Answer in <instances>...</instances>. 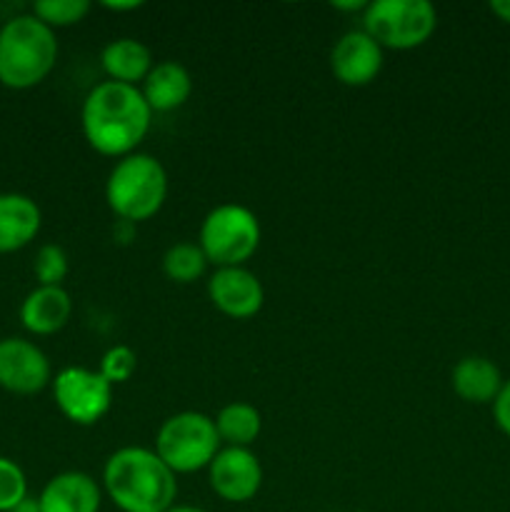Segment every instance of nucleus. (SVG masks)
Here are the masks:
<instances>
[{
  "instance_id": "3",
  "label": "nucleus",
  "mask_w": 510,
  "mask_h": 512,
  "mask_svg": "<svg viewBox=\"0 0 510 512\" xmlns=\"http://www.w3.org/2000/svg\"><path fill=\"white\" fill-rule=\"evenodd\" d=\"M58 60L53 28L35 15H15L0 28V83L28 90L43 83Z\"/></svg>"
},
{
  "instance_id": "9",
  "label": "nucleus",
  "mask_w": 510,
  "mask_h": 512,
  "mask_svg": "<svg viewBox=\"0 0 510 512\" xmlns=\"http://www.w3.org/2000/svg\"><path fill=\"white\" fill-rule=\"evenodd\" d=\"M208 480L225 503H248L263 485V468L248 448H225L208 465Z\"/></svg>"
},
{
  "instance_id": "20",
  "label": "nucleus",
  "mask_w": 510,
  "mask_h": 512,
  "mask_svg": "<svg viewBox=\"0 0 510 512\" xmlns=\"http://www.w3.org/2000/svg\"><path fill=\"white\" fill-rule=\"evenodd\" d=\"M205 268H208V258L195 243H175L163 255V273L173 283H195L198 278H203Z\"/></svg>"
},
{
  "instance_id": "27",
  "label": "nucleus",
  "mask_w": 510,
  "mask_h": 512,
  "mask_svg": "<svg viewBox=\"0 0 510 512\" xmlns=\"http://www.w3.org/2000/svg\"><path fill=\"white\" fill-rule=\"evenodd\" d=\"M490 10H493L503 23L510 25V0H493V3H490Z\"/></svg>"
},
{
  "instance_id": "19",
  "label": "nucleus",
  "mask_w": 510,
  "mask_h": 512,
  "mask_svg": "<svg viewBox=\"0 0 510 512\" xmlns=\"http://www.w3.org/2000/svg\"><path fill=\"white\" fill-rule=\"evenodd\" d=\"M215 430L220 443H228V448H250L263 430V418L255 405L230 403L215 418Z\"/></svg>"
},
{
  "instance_id": "22",
  "label": "nucleus",
  "mask_w": 510,
  "mask_h": 512,
  "mask_svg": "<svg viewBox=\"0 0 510 512\" xmlns=\"http://www.w3.org/2000/svg\"><path fill=\"white\" fill-rule=\"evenodd\" d=\"M28 498V480L18 463L0 458V512H13Z\"/></svg>"
},
{
  "instance_id": "21",
  "label": "nucleus",
  "mask_w": 510,
  "mask_h": 512,
  "mask_svg": "<svg viewBox=\"0 0 510 512\" xmlns=\"http://www.w3.org/2000/svg\"><path fill=\"white\" fill-rule=\"evenodd\" d=\"M88 13V0H38L33 5V15L43 20L48 28H68V25L80 23Z\"/></svg>"
},
{
  "instance_id": "7",
  "label": "nucleus",
  "mask_w": 510,
  "mask_h": 512,
  "mask_svg": "<svg viewBox=\"0 0 510 512\" xmlns=\"http://www.w3.org/2000/svg\"><path fill=\"white\" fill-rule=\"evenodd\" d=\"M435 28L438 13L428 0H375L363 10V30L380 48H420Z\"/></svg>"
},
{
  "instance_id": "12",
  "label": "nucleus",
  "mask_w": 510,
  "mask_h": 512,
  "mask_svg": "<svg viewBox=\"0 0 510 512\" xmlns=\"http://www.w3.org/2000/svg\"><path fill=\"white\" fill-rule=\"evenodd\" d=\"M330 70L343 85L363 88L383 70V48L365 30H348L330 50Z\"/></svg>"
},
{
  "instance_id": "29",
  "label": "nucleus",
  "mask_w": 510,
  "mask_h": 512,
  "mask_svg": "<svg viewBox=\"0 0 510 512\" xmlns=\"http://www.w3.org/2000/svg\"><path fill=\"white\" fill-rule=\"evenodd\" d=\"M13 512H40V508H38V500H33V498H25L23 503H20L18 508H15Z\"/></svg>"
},
{
  "instance_id": "15",
  "label": "nucleus",
  "mask_w": 510,
  "mask_h": 512,
  "mask_svg": "<svg viewBox=\"0 0 510 512\" xmlns=\"http://www.w3.org/2000/svg\"><path fill=\"white\" fill-rule=\"evenodd\" d=\"M140 93L153 113H170L188 103L190 93H193V78L185 65L175 63V60H163L150 68Z\"/></svg>"
},
{
  "instance_id": "16",
  "label": "nucleus",
  "mask_w": 510,
  "mask_h": 512,
  "mask_svg": "<svg viewBox=\"0 0 510 512\" xmlns=\"http://www.w3.org/2000/svg\"><path fill=\"white\" fill-rule=\"evenodd\" d=\"M40 223L43 215L28 195H0V253H15L25 248L40 233Z\"/></svg>"
},
{
  "instance_id": "14",
  "label": "nucleus",
  "mask_w": 510,
  "mask_h": 512,
  "mask_svg": "<svg viewBox=\"0 0 510 512\" xmlns=\"http://www.w3.org/2000/svg\"><path fill=\"white\" fill-rule=\"evenodd\" d=\"M73 300L60 285H38L20 305V323L33 335H53L68 325Z\"/></svg>"
},
{
  "instance_id": "11",
  "label": "nucleus",
  "mask_w": 510,
  "mask_h": 512,
  "mask_svg": "<svg viewBox=\"0 0 510 512\" xmlns=\"http://www.w3.org/2000/svg\"><path fill=\"white\" fill-rule=\"evenodd\" d=\"M208 298L223 315L248 320L260 313L265 290L258 275L245 268H218L208 280Z\"/></svg>"
},
{
  "instance_id": "30",
  "label": "nucleus",
  "mask_w": 510,
  "mask_h": 512,
  "mask_svg": "<svg viewBox=\"0 0 510 512\" xmlns=\"http://www.w3.org/2000/svg\"><path fill=\"white\" fill-rule=\"evenodd\" d=\"M168 512H208L203 508H195V505H173Z\"/></svg>"
},
{
  "instance_id": "24",
  "label": "nucleus",
  "mask_w": 510,
  "mask_h": 512,
  "mask_svg": "<svg viewBox=\"0 0 510 512\" xmlns=\"http://www.w3.org/2000/svg\"><path fill=\"white\" fill-rule=\"evenodd\" d=\"M33 268L40 285H60L68 275V255L60 245H43L35 255Z\"/></svg>"
},
{
  "instance_id": "23",
  "label": "nucleus",
  "mask_w": 510,
  "mask_h": 512,
  "mask_svg": "<svg viewBox=\"0 0 510 512\" xmlns=\"http://www.w3.org/2000/svg\"><path fill=\"white\" fill-rule=\"evenodd\" d=\"M135 368H138V355H135V350L128 348V345H113V348L103 355V360H100L98 373L103 375L110 385H118L133 378Z\"/></svg>"
},
{
  "instance_id": "26",
  "label": "nucleus",
  "mask_w": 510,
  "mask_h": 512,
  "mask_svg": "<svg viewBox=\"0 0 510 512\" xmlns=\"http://www.w3.org/2000/svg\"><path fill=\"white\" fill-rule=\"evenodd\" d=\"M330 8L333 10H343V13H363L365 8H368V3H363V0H350V3H330Z\"/></svg>"
},
{
  "instance_id": "10",
  "label": "nucleus",
  "mask_w": 510,
  "mask_h": 512,
  "mask_svg": "<svg viewBox=\"0 0 510 512\" xmlns=\"http://www.w3.org/2000/svg\"><path fill=\"white\" fill-rule=\"evenodd\" d=\"M50 383V363L43 350L23 338L0 340V388L15 395H35Z\"/></svg>"
},
{
  "instance_id": "28",
  "label": "nucleus",
  "mask_w": 510,
  "mask_h": 512,
  "mask_svg": "<svg viewBox=\"0 0 510 512\" xmlns=\"http://www.w3.org/2000/svg\"><path fill=\"white\" fill-rule=\"evenodd\" d=\"M140 0H128V3H103L105 10H113V13H125V10H138Z\"/></svg>"
},
{
  "instance_id": "25",
  "label": "nucleus",
  "mask_w": 510,
  "mask_h": 512,
  "mask_svg": "<svg viewBox=\"0 0 510 512\" xmlns=\"http://www.w3.org/2000/svg\"><path fill=\"white\" fill-rule=\"evenodd\" d=\"M493 418H495V425L500 428V433H505L510 438V378L505 380L498 398H495Z\"/></svg>"
},
{
  "instance_id": "2",
  "label": "nucleus",
  "mask_w": 510,
  "mask_h": 512,
  "mask_svg": "<svg viewBox=\"0 0 510 512\" xmlns=\"http://www.w3.org/2000/svg\"><path fill=\"white\" fill-rule=\"evenodd\" d=\"M108 498L123 512H168L178 498L175 473L148 448H120L103 468Z\"/></svg>"
},
{
  "instance_id": "1",
  "label": "nucleus",
  "mask_w": 510,
  "mask_h": 512,
  "mask_svg": "<svg viewBox=\"0 0 510 512\" xmlns=\"http://www.w3.org/2000/svg\"><path fill=\"white\" fill-rule=\"evenodd\" d=\"M153 110L135 85L103 80L83 103V135L90 148L108 158H125L148 135Z\"/></svg>"
},
{
  "instance_id": "17",
  "label": "nucleus",
  "mask_w": 510,
  "mask_h": 512,
  "mask_svg": "<svg viewBox=\"0 0 510 512\" xmlns=\"http://www.w3.org/2000/svg\"><path fill=\"white\" fill-rule=\"evenodd\" d=\"M503 383L500 368L485 355H468L453 368L455 395L470 405L495 403Z\"/></svg>"
},
{
  "instance_id": "6",
  "label": "nucleus",
  "mask_w": 510,
  "mask_h": 512,
  "mask_svg": "<svg viewBox=\"0 0 510 512\" xmlns=\"http://www.w3.org/2000/svg\"><path fill=\"white\" fill-rule=\"evenodd\" d=\"M155 453L173 470L180 473H198L213 463L220 453V438L215 430V420L195 410L170 415L158 430Z\"/></svg>"
},
{
  "instance_id": "18",
  "label": "nucleus",
  "mask_w": 510,
  "mask_h": 512,
  "mask_svg": "<svg viewBox=\"0 0 510 512\" xmlns=\"http://www.w3.org/2000/svg\"><path fill=\"white\" fill-rule=\"evenodd\" d=\"M100 63H103L105 75L113 83L135 85V88H138L140 80L148 78L150 68L155 65L148 45L135 38H118L105 45Z\"/></svg>"
},
{
  "instance_id": "13",
  "label": "nucleus",
  "mask_w": 510,
  "mask_h": 512,
  "mask_svg": "<svg viewBox=\"0 0 510 512\" xmlns=\"http://www.w3.org/2000/svg\"><path fill=\"white\" fill-rule=\"evenodd\" d=\"M100 495L98 483L88 473H70L55 475L48 480L38 498L40 512H100Z\"/></svg>"
},
{
  "instance_id": "5",
  "label": "nucleus",
  "mask_w": 510,
  "mask_h": 512,
  "mask_svg": "<svg viewBox=\"0 0 510 512\" xmlns=\"http://www.w3.org/2000/svg\"><path fill=\"white\" fill-rule=\"evenodd\" d=\"M200 250L218 268H243L260 245V220L245 205L225 203L200 225Z\"/></svg>"
},
{
  "instance_id": "8",
  "label": "nucleus",
  "mask_w": 510,
  "mask_h": 512,
  "mask_svg": "<svg viewBox=\"0 0 510 512\" xmlns=\"http://www.w3.org/2000/svg\"><path fill=\"white\" fill-rule=\"evenodd\" d=\"M55 405L75 425H93L113 405V385L88 368H65L53 380Z\"/></svg>"
},
{
  "instance_id": "4",
  "label": "nucleus",
  "mask_w": 510,
  "mask_h": 512,
  "mask_svg": "<svg viewBox=\"0 0 510 512\" xmlns=\"http://www.w3.org/2000/svg\"><path fill=\"white\" fill-rule=\"evenodd\" d=\"M168 198V173L153 155H125L110 170L105 183L108 208L123 223H143L160 213Z\"/></svg>"
}]
</instances>
